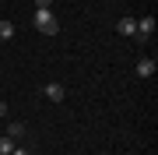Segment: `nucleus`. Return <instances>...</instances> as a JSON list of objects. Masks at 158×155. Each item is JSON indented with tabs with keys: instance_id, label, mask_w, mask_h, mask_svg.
Wrapping results in <instances>:
<instances>
[{
	"instance_id": "f257e3e1",
	"label": "nucleus",
	"mask_w": 158,
	"mask_h": 155,
	"mask_svg": "<svg viewBox=\"0 0 158 155\" xmlns=\"http://www.w3.org/2000/svg\"><path fill=\"white\" fill-rule=\"evenodd\" d=\"M32 25H35V28H39L42 35H56V32H60V21H56V14H53L49 7H35Z\"/></svg>"
},
{
	"instance_id": "f03ea898",
	"label": "nucleus",
	"mask_w": 158,
	"mask_h": 155,
	"mask_svg": "<svg viewBox=\"0 0 158 155\" xmlns=\"http://www.w3.org/2000/svg\"><path fill=\"white\" fill-rule=\"evenodd\" d=\"M151 35H155V18H151V14L137 18V35H134V39H137V42H141V46H144V42L151 39Z\"/></svg>"
},
{
	"instance_id": "7ed1b4c3",
	"label": "nucleus",
	"mask_w": 158,
	"mask_h": 155,
	"mask_svg": "<svg viewBox=\"0 0 158 155\" xmlns=\"http://www.w3.org/2000/svg\"><path fill=\"white\" fill-rule=\"evenodd\" d=\"M42 92H46V99H49V102H63V99H67V88H63L60 81H49Z\"/></svg>"
},
{
	"instance_id": "20e7f679",
	"label": "nucleus",
	"mask_w": 158,
	"mask_h": 155,
	"mask_svg": "<svg viewBox=\"0 0 158 155\" xmlns=\"http://www.w3.org/2000/svg\"><path fill=\"white\" fill-rule=\"evenodd\" d=\"M155 71H158L155 57H141L137 60V78H155Z\"/></svg>"
},
{
	"instance_id": "39448f33",
	"label": "nucleus",
	"mask_w": 158,
	"mask_h": 155,
	"mask_svg": "<svg viewBox=\"0 0 158 155\" xmlns=\"http://www.w3.org/2000/svg\"><path fill=\"white\" fill-rule=\"evenodd\" d=\"M116 32L127 35V39H134V35H137V18H123V21H116Z\"/></svg>"
},
{
	"instance_id": "423d86ee",
	"label": "nucleus",
	"mask_w": 158,
	"mask_h": 155,
	"mask_svg": "<svg viewBox=\"0 0 158 155\" xmlns=\"http://www.w3.org/2000/svg\"><path fill=\"white\" fill-rule=\"evenodd\" d=\"M18 35V25L14 21H0V42H11Z\"/></svg>"
},
{
	"instance_id": "0eeeda50",
	"label": "nucleus",
	"mask_w": 158,
	"mask_h": 155,
	"mask_svg": "<svg viewBox=\"0 0 158 155\" xmlns=\"http://www.w3.org/2000/svg\"><path fill=\"white\" fill-rule=\"evenodd\" d=\"M7 138H11V141H21V138H25V123H21V120H14L11 127H7Z\"/></svg>"
},
{
	"instance_id": "6e6552de",
	"label": "nucleus",
	"mask_w": 158,
	"mask_h": 155,
	"mask_svg": "<svg viewBox=\"0 0 158 155\" xmlns=\"http://www.w3.org/2000/svg\"><path fill=\"white\" fill-rule=\"evenodd\" d=\"M14 144H18V141H11L7 134H0V155H11V152H14Z\"/></svg>"
},
{
	"instance_id": "1a4fd4ad",
	"label": "nucleus",
	"mask_w": 158,
	"mask_h": 155,
	"mask_svg": "<svg viewBox=\"0 0 158 155\" xmlns=\"http://www.w3.org/2000/svg\"><path fill=\"white\" fill-rule=\"evenodd\" d=\"M11 155H32V152H28V148H18V144H14V152H11Z\"/></svg>"
},
{
	"instance_id": "9d476101",
	"label": "nucleus",
	"mask_w": 158,
	"mask_h": 155,
	"mask_svg": "<svg viewBox=\"0 0 158 155\" xmlns=\"http://www.w3.org/2000/svg\"><path fill=\"white\" fill-rule=\"evenodd\" d=\"M53 4V0H35V7H49Z\"/></svg>"
},
{
	"instance_id": "9b49d317",
	"label": "nucleus",
	"mask_w": 158,
	"mask_h": 155,
	"mask_svg": "<svg viewBox=\"0 0 158 155\" xmlns=\"http://www.w3.org/2000/svg\"><path fill=\"white\" fill-rule=\"evenodd\" d=\"M4 116H7V102H0V120H4Z\"/></svg>"
},
{
	"instance_id": "f8f14e48",
	"label": "nucleus",
	"mask_w": 158,
	"mask_h": 155,
	"mask_svg": "<svg viewBox=\"0 0 158 155\" xmlns=\"http://www.w3.org/2000/svg\"><path fill=\"white\" fill-rule=\"evenodd\" d=\"M102 155H109V152H102Z\"/></svg>"
}]
</instances>
